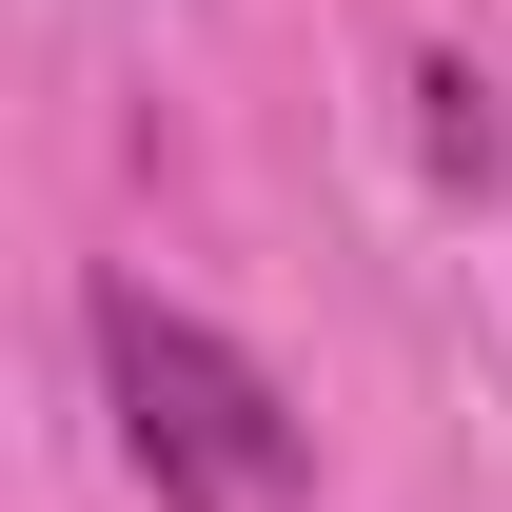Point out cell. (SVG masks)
Here are the masks:
<instances>
[{
	"mask_svg": "<svg viewBox=\"0 0 512 512\" xmlns=\"http://www.w3.org/2000/svg\"><path fill=\"white\" fill-rule=\"evenodd\" d=\"M99 375H119V434H138V473L178 512H276L296 493V414H276V375H256L237 335H197L178 296H99Z\"/></svg>",
	"mask_w": 512,
	"mask_h": 512,
	"instance_id": "cell-1",
	"label": "cell"
},
{
	"mask_svg": "<svg viewBox=\"0 0 512 512\" xmlns=\"http://www.w3.org/2000/svg\"><path fill=\"white\" fill-rule=\"evenodd\" d=\"M434 178H493V99H473L453 60H434Z\"/></svg>",
	"mask_w": 512,
	"mask_h": 512,
	"instance_id": "cell-2",
	"label": "cell"
}]
</instances>
